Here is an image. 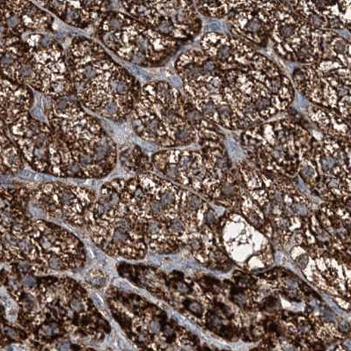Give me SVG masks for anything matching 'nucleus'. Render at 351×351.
I'll list each match as a JSON object with an SVG mask.
<instances>
[{"label":"nucleus","instance_id":"nucleus-1","mask_svg":"<svg viewBox=\"0 0 351 351\" xmlns=\"http://www.w3.org/2000/svg\"><path fill=\"white\" fill-rule=\"evenodd\" d=\"M66 58L73 95L80 106L112 122L128 119L141 94L138 80L88 37H74Z\"/></svg>","mask_w":351,"mask_h":351},{"label":"nucleus","instance_id":"nucleus-2","mask_svg":"<svg viewBox=\"0 0 351 351\" xmlns=\"http://www.w3.org/2000/svg\"><path fill=\"white\" fill-rule=\"evenodd\" d=\"M55 136L65 178L101 179L116 167V143L76 100H53L46 112Z\"/></svg>","mask_w":351,"mask_h":351},{"label":"nucleus","instance_id":"nucleus-3","mask_svg":"<svg viewBox=\"0 0 351 351\" xmlns=\"http://www.w3.org/2000/svg\"><path fill=\"white\" fill-rule=\"evenodd\" d=\"M48 33L3 32L0 74L18 85L59 100L73 95L66 52Z\"/></svg>","mask_w":351,"mask_h":351},{"label":"nucleus","instance_id":"nucleus-4","mask_svg":"<svg viewBox=\"0 0 351 351\" xmlns=\"http://www.w3.org/2000/svg\"><path fill=\"white\" fill-rule=\"evenodd\" d=\"M187 100L166 82L142 86L130 114L132 125L143 141L167 149L185 147L195 142L197 132L185 118Z\"/></svg>","mask_w":351,"mask_h":351},{"label":"nucleus","instance_id":"nucleus-5","mask_svg":"<svg viewBox=\"0 0 351 351\" xmlns=\"http://www.w3.org/2000/svg\"><path fill=\"white\" fill-rule=\"evenodd\" d=\"M96 23V36L104 48L142 67L162 64L182 45L124 12L108 10Z\"/></svg>","mask_w":351,"mask_h":351},{"label":"nucleus","instance_id":"nucleus-6","mask_svg":"<svg viewBox=\"0 0 351 351\" xmlns=\"http://www.w3.org/2000/svg\"><path fill=\"white\" fill-rule=\"evenodd\" d=\"M6 128L24 162L36 172L65 178L63 160L47 122L27 113Z\"/></svg>","mask_w":351,"mask_h":351},{"label":"nucleus","instance_id":"nucleus-7","mask_svg":"<svg viewBox=\"0 0 351 351\" xmlns=\"http://www.w3.org/2000/svg\"><path fill=\"white\" fill-rule=\"evenodd\" d=\"M124 12L157 32L182 43L201 29L193 2L123 1Z\"/></svg>","mask_w":351,"mask_h":351},{"label":"nucleus","instance_id":"nucleus-8","mask_svg":"<svg viewBox=\"0 0 351 351\" xmlns=\"http://www.w3.org/2000/svg\"><path fill=\"white\" fill-rule=\"evenodd\" d=\"M97 199L92 189L53 182L30 189V201L39 210L54 217H69L82 225L86 211Z\"/></svg>","mask_w":351,"mask_h":351},{"label":"nucleus","instance_id":"nucleus-9","mask_svg":"<svg viewBox=\"0 0 351 351\" xmlns=\"http://www.w3.org/2000/svg\"><path fill=\"white\" fill-rule=\"evenodd\" d=\"M43 10L63 21L69 26L85 29L97 23L102 14L108 11V1H36Z\"/></svg>","mask_w":351,"mask_h":351},{"label":"nucleus","instance_id":"nucleus-10","mask_svg":"<svg viewBox=\"0 0 351 351\" xmlns=\"http://www.w3.org/2000/svg\"><path fill=\"white\" fill-rule=\"evenodd\" d=\"M34 101L32 90L12 82L0 74V117L6 127L30 113Z\"/></svg>","mask_w":351,"mask_h":351},{"label":"nucleus","instance_id":"nucleus-11","mask_svg":"<svg viewBox=\"0 0 351 351\" xmlns=\"http://www.w3.org/2000/svg\"><path fill=\"white\" fill-rule=\"evenodd\" d=\"M42 23L39 6L29 1H0V24L19 33L35 32Z\"/></svg>","mask_w":351,"mask_h":351},{"label":"nucleus","instance_id":"nucleus-12","mask_svg":"<svg viewBox=\"0 0 351 351\" xmlns=\"http://www.w3.org/2000/svg\"><path fill=\"white\" fill-rule=\"evenodd\" d=\"M23 166V158L9 136L8 128L0 127V175L16 173Z\"/></svg>","mask_w":351,"mask_h":351},{"label":"nucleus","instance_id":"nucleus-13","mask_svg":"<svg viewBox=\"0 0 351 351\" xmlns=\"http://www.w3.org/2000/svg\"><path fill=\"white\" fill-rule=\"evenodd\" d=\"M118 158L125 169L138 173V176L152 173L154 170L151 158L145 154L138 145H132V147L123 149L118 154Z\"/></svg>","mask_w":351,"mask_h":351},{"label":"nucleus","instance_id":"nucleus-14","mask_svg":"<svg viewBox=\"0 0 351 351\" xmlns=\"http://www.w3.org/2000/svg\"><path fill=\"white\" fill-rule=\"evenodd\" d=\"M185 204L189 210H195L201 207L202 200L200 199V197H197V195L189 194L188 197H186Z\"/></svg>","mask_w":351,"mask_h":351},{"label":"nucleus","instance_id":"nucleus-15","mask_svg":"<svg viewBox=\"0 0 351 351\" xmlns=\"http://www.w3.org/2000/svg\"><path fill=\"white\" fill-rule=\"evenodd\" d=\"M221 192L223 197H232L236 194V189L232 183L223 182L221 186Z\"/></svg>","mask_w":351,"mask_h":351},{"label":"nucleus","instance_id":"nucleus-16","mask_svg":"<svg viewBox=\"0 0 351 351\" xmlns=\"http://www.w3.org/2000/svg\"><path fill=\"white\" fill-rule=\"evenodd\" d=\"M169 231L173 234H181L183 231L182 223L179 219H173L169 223Z\"/></svg>","mask_w":351,"mask_h":351},{"label":"nucleus","instance_id":"nucleus-17","mask_svg":"<svg viewBox=\"0 0 351 351\" xmlns=\"http://www.w3.org/2000/svg\"><path fill=\"white\" fill-rule=\"evenodd\" d=\"M189 308L195 315L201 316L202 313H203V308H202V306L199 303L191 302L189 304Z\"/></svg>","mask_w":351,"mask_h":351},{"label":"nucleus","instance_id":"nucleus-18","mask_svg":"<svg viewBox=\"0 0 351 351\" xmlns=\"http://www.w3.org/2000/svg\"><path fill=\"white\" fill-rule=\"evenodd\" d=\"M293 210L300 216H306L308 210L304 204H296L293 205Z\"/></svg>","mask_w":351,"mask_h":351},{"label":"nucleus","instance_id":"nucleus-19","mask_svg":"<svg viewBox=\"0 0 351 351\" xmlns=\"http://www.w3.org/2000/svg\"><path fill=\"white\" fill-rule=\"evenodd\" d=\"M205 219H206V222L208 225L210 226H213L216 223V217L215 214H214L213 210H208L206 214H205Z\"/></svg>","mask_w":351,"mask_h":351},{"label":"nucleus","instance_id":"nucleus-20","mask_svg":"<svg viewBox=\"0 0 351 351\" xmlns=\"http://www.w3.org/2000/svg\"><path fill=\"white\" fill-rule=\"evenodd\" d=\"M247 217L254 226H257V228L260 226L261 221L259 217H258L257 214L254 213V211H250V213L247 214Z\"/></svg>","mask_w":351,"mask_h":351},{"label":"nucleus","instance_id":"nucleus-21","mask_svg":"<svg viewBox=\"0 0 351 351\" xmlns=\"http://www.w3.org/2000/svg\"><path fill=\"white\" fill-rule=\"evenodd\" d=\"M296 263L298 265L300 266V269L306 268L307 263H308V257L304 254V256H301L296 260Z\"/></svg>","mask_w":351,"mask_h":351},{"label":"nucleus","instance_id":"nucleus-22","mask_svg":"<svg viewBox=\"0 0 351 351\" xmlns=\"http://www.w3.org/2000/svg\"><path fill=\"white\" fill-rule=\"evenodd\" d=\"M189 246H191L194 251H199L203 245H202V242L197 240V239H193V240L189 241Z\"/></svg>","mask_w":351,"mask_h":351},{"label":"nucleus","instance_id":"nucleus-23","mask_svg":"<svg viewBox=\"0 0 351 351\" xmlns=\"http://www.w3.org/2000/svg\"><path fill=\"white\" fill-rule=\"evenodd\" d=\"M160 323L158 321H152L149 325V330L152 332V333H157L158 330H160Z\"/></svg>","mask_w":351,"mask_h":351},{"label":"nucleus","instance_id":"nucleus-24","mask_svg":"<svg viewBox=\"0 0 351 351\" xmlns=\"http://www.w3.org/2000/svg\"><path fill=\"white\" fill-rule=\"evenodd\" d=\"M177 290L183 294L188 293L189 291V288L187 287V285L184 284V282H180L177 284Z\"/></svg>","mask_w":351,"mask_h":351},{"label":"nucleus","instance_id":"nucleus-25","mask_svg":"<svg viewBox=\"0 0 351 351\" xmlns=\"http://www.w3.org/2000/svg\"><path fill=\"white\" fill-rule=\"evenodd\" d=\"M209 322L210 325L214 326V327H217V326L220 324V319H219V317L211 315L209 318Z\"/></svg>","mask_w":351,"mask_h":351},{"label":"nucleus","instance_id":"nucleus-26","mask_svg":"<svg viewBox=\"0 0 351 351\" xmlns=\"http://www.w3.org/2000/svg\"><path fill=\"white\" fill-rule=\"evenodd\" d=\"M339 328L341 331L348 332L350 330L349 323H347L346 321H341L339 322Z\"/></svg>","mask_w":351,"mask_h":351},{"label":"nucleus","instance_id":"nucleus-27","mask_svg":"<svg viewBox=\"0 0 351 351\" xmlns=\"http://www.w3.org/2000/svg\"><path fill=\"white\" fill-rule=\"evenodd\" d=\"M285 284H287L288 285V287L291 289L296 288V287H297V282H295L293 278H285Z\"/></svg>","mask_w":351,"mask_h":351},{"label":"nucleus","instance_id":"nucleus-28","mask_svg":"<svg viewBox=\"0 0 351 351\" xmlns=\"http://www.w3.org/2000/svg\"><path fill=\"white\" fill-rule=\"evenodd\" d=\"M278 223L279 226H281V228H287L289 226L288 219H284V217H282V219H279Z\"/></svg>","mask_w":351,"mask_h":351},{"label":"nucleus","instance_id":"nucleus-29","mask_svg":"<svg viewBox=\"0 0 351 351\" xmlns=\"http://www.w3.org/2000/svg\"><path fill=\"white\" fill-rule=\"evenodd\" d=\"M318 239L322 241H327V240L329 239V236L326 234L325 232H321L319 234H318Z\"/></svg>","mask_w":351,"mask_h":351},{"label":"nucleus","instance_id":"nucleus-30","mask_svg":"<svg viewBox=\"0 0 351 351\" xmlns=\"http://www.w3.org/2000/svg\"><path fill=\"white\" fill-rule=\"evenodd\" d=\"M300 329L302 333H308L310 332V326L308 324H302L300 325Z\"/></svg>","mask_w":351,"mask_h":351},{"label":"nucleus","instance_id":"nucleus-31","mask_svg":"<svg viewBox=\"0 0 351 351\" xmlns=\"http://www.w3.org/2000/svg\"><path fill=\"white\" fill-rule=\"evenodd\" d=\"M59 349H60L61 351H68L70 349V344L65 343H62L60 346H59Z\"/></svg>","mask_w":351,"mask_h":351},{"label":"nucleus","instance_id":"nucleus-32","mask_svg":"<svg viewBox=\"0 0 351 351\" xmlns=\"http://www.w3.org/2000/svg\"><path fill=\"white\" fill-rule=\"evenodd\" d=\"M5 126V124L4 122H3L2 118L0 117V127H4Z\"/></svg>","mask_w":351,"mask_h":351}]
</instances>
